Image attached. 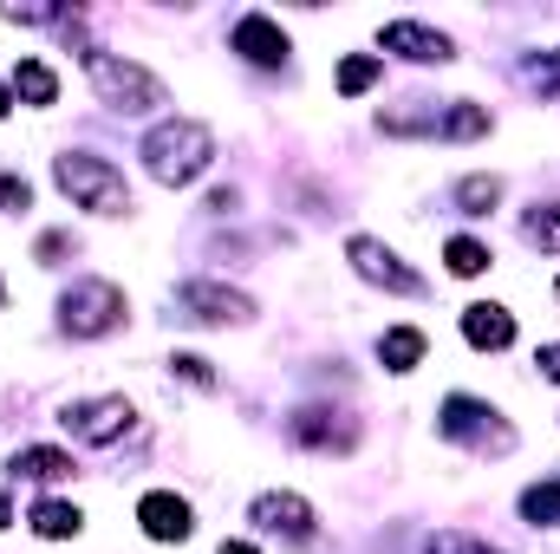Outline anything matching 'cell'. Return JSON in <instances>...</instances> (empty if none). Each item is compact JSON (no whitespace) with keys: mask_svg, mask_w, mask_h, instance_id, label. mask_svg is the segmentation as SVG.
<instances>
[{"mask_svg":"<svg viewBox=\"0 0 560 554\" xmlns=\"http://www.w3.org/2000/svg\"><path fill=\"white\" fill-rule=\"evenodd\" d=\"M7 476H20V483H72L79 476V463L66 457V450H52V443H26V450H13L7 457Z\"/></svg>","mask_w":560,"mask_h":554,"instance_id":"16","label":"cell"},{"mask_svg":"<svg viewBox=\"0 0 560 554\" xmlns=\"http://www.w3.org/2000/svg\"><path fill=\"white\" fill-rule=\"evenodd\" d=\"M535 366H541V379H548V385H560V339H548V346L535 353Z\"/></svg>","mask_w":560,"mask_h":554,"instance_id":"30","label":"cell"},{"mask_svg":"<svg viewBox=\"0 0 560 554\" xmlns=\"http://www.w3.org/2000/svg\"><path fill=\"white\" fill-rule=\"evenodd\" d=\"M489 262H495V255H489V242H476V235H450V242H443V268L456 280L489 275Z\"/></svg>","mask_w":560,"mask_h":554,"instance_id":"21","label":"cell"},{"mask_svg":"<svg viewBox=\"0 0 560 554\" xmlns=\"http://www.w3.org/2000/svg\"><path fill=\"white\" fill-rule=\"evenodd\" d=\"M242 209V189H209V216H235Z\"/></svg>","mask_w":560,"mask_h":554,"instance_id":"31","label":"cell"},{"mask_svg":"<svg viewBox=\"0 0 560 554\" xmlns=\"http://www.w3.org/2000/svg\"><path fill=\"white\" fill-rule=\"evenodd\" d=\"M528 79H535L541 92H555V99H560V46H555V53H535V59H528Z\"/></svg>","mask_w":560,"mask_h":554,"instance_id":"28","label":"cell"},{"mask_svg":"<svg viewBox=\"0 0 560 554\" xmlns=\"http://www.w3.org/2000/svg\"><path fill=\"white\" fill-rule=\"evenodd\" d=\"M423 554H502V549H489V542H476L463 529H443V535H423Z\"/></svg>","mask_w":560,"mask_h":554,"instance_id":"26","label":"cell"},{"mask_svg":"<svg viewBox=\"0 0 560 554\" xmlns=\"http://www.w3.org/2000/svg\"><path fill=\"white\" fill-rule=\"evenodd\" d=\"M59 424L79 437V443H92V450H112V443H125L131 430H138V412H131V399H118V392H105V399H72Z\"/></svg>","mask_w":560,"mask_h":554,"instance_id":"8","label":"cell"},{"mask_svg":"<svg viewBox=\"0 0 560 554\" xmlns=\"http://www.w3.org/2000/svg\"><path fill=\"white\" fill-rule=\"evenodd\" d=\"M138 529L150 542H189L196 516H189V503L176 489H150V496H138Z\"/></svg>","mask_w":560,"mask_h":554,"instance_id":"14","label":"cell"},{"mask_svg":"<svg viewBox=\"0 0 560 554\" xmlns=\"http://www.w3.org/2000/svg\"><path fill=\"white\" fill-rule=\"evenodd\" d=\"M52 183H59L79 209H92V216H131V183H125V170H118L112 157L59 150V157H52Z\"/></svg>","mask_w":560,"mask_h":554,"instance_id":"3","label":"cell"},{"mask_svg":"<svg viewBox=\"0 0 560 554\" xmlns=\"http://www.w3.org/2000/svg\"><path fill=\"white\" fill-rule=\"evenodd\" d=\"M522 522H535V529H560V476L522 489Z\"/></svg>","mask_w":560,"mask_h":554,"instance_id":"22","label":"cell"},{"mask_svg":"<svg viewBox=\"0 0 560 554\" xmlns=\"http://www.w3.org/2000/svg\"><path fill=\"white\" fill-rule=\"evenodd\" d=\"M463 339H469L476 353H509V346H515V313L495 307V300H469V307H463Z\"/></svg>","mask_w":560,"mask_h":554,"instance_id":"15","label":"cell"},{"mask_svg":"<svg viewBox=\"0 0 560 554\" xmlns=\"http://www.w3.org/2000/svg\"><path fill=\"white\" fill-rule=\"evenodd\" d=\"M489 105H469V99H450V105H430L418 99L411 112H385L378 118V131L385 138H443V143H476L489 138Z\"/></svg>","mask_w":560,"mask_h":554,"instance_id":"5","label":"cell"},{"mask_svg":"<svg viewBox=\"0 0 560 554\" xmlns=\"http://www.w3.org/2000/svg\"><path fill=\"white\" fill-rule=\"evenodd\" d=\"M346 262H352L359 280H372V287H385V293H398V300H418L423 293V275L392 249V242H378V235H346Z\"/></svg>","mask_w":560,"mask_h":554,"instance_id":"9","label":"cell"},{"mask_svg":"<svg viewBox=\"0 0 560 554\" xmlns=\"http://www.w3.org/2000/svg\"><path fill=\"white\" fill-rule=\"evenodd\" d=\"M7 112H13V85H0V118H7Z\"/></svg>","mask_w":560,"mask_h":554,"instance_id":"33","label":"cell"},{"mask_svg":"<svg viewBox=\"0 0 560 554\" xmlns=\"http://www.w3.org/2000/svg\"><path fill=\"white\" fill-rule=\"evenodd\" d=\"M176 320H189V326H248L255 320V300L242 293V287H229V280H183L176 287Z\"/></svg>","mask_w":560,"mask_h":554,"instance_id":"7","label":"cell"},{"mask_svg":"<svg viewBox=\"0 0 560 554\" xmlns=\"http://www.w3.org/2000/svg\"><path fill=\"white\" fill-rule=\"evenodd\" d=\"M79 66H85V79H92L98 105L118 112V118H150L156 105H170V85H163L150 66L125 59V53H105V46L79 39Z\"/></svg>","mask_w":560,"mask_h":554,"instance_id":"1","label":"cell"},{"mask_svg":"<svg viewBox=\"0 0 560 554\" xmlns=\"http://www.w3.org/2000/svg\"><path fill=\"white\" fill-rule=\"evenodd\" d=\"M125 320H131V300H125L118 280H105V275H79L59 293V333L66 339H105Z\"/></svg>","mask_w":560,"mask_h":554,"instance_id":"4","label":"cell"},{"mask_svg":"<svg viewBox=\"0 0 560 554\" xmlns=\"http://www.w3.org/2000/svg\"><path fill=\"white\" fill-rule=\"evenodd\" d=\"M423 346H430V339H423L418 326H392V333L378 339V359H385V372L405 379V372H418L423 366Z\"/></svg>","mask_w":560,"mask_h":554,"instance_id":"19","label":"cell"},{"mask_svg":"<svg viewBox=\"0 0 560 554\" xmlns=\"http://www.w3.org/2000/svg\"><path fill=\"white\" fill-rule=\"evenodd\" d=\"M522 235H528V249H541V255L560 262V203H535L522 216Z\"/></svg>","mask_w":560,"mask_h":554,"instance_id":"23","label":"cell"},{"mask_svg":"<svg viewBox=\"0 0 560 554\" xmlns=\"http://www.w3.org/2000/svg\"><path fill=\"white\" fill-rule=\"evenodd\" d=\"M138 157H143V170H150V183H163V189H189V183L215 163V131L196 125V118H163V125L143 131Z\"/></svg>","mask_w":560,"mask_h":554,"instance_id":"2","label":"cell"},{"mask_svg":"<svg viewBox=\"0 0 560 554\" xmlns=\"http://www.w3.org/2000/svg\"><path fill=\"white\" fill-rule=\"evenodd\" d=\"M248 522H255L261 535H280L287 549H313V542H319V516H313V503L293 496V489H261V496L248 503Z\"/></svg>","mask_w":560,"mask_h":554,"instance_id":"10","label":"cell"},{"mask_svg":"<svg viewBox=\"0 0 560 554\" xmlns=\"http://www.w3.org/2000/svg\"><path fill=\"white\" fill-rule=\"evenodd\" d=\"M378 79H385V59H378V53H352V59L339 66V99H365Z\"/></svg>","mask_w":560,"mask_h":554,"instance_id":"24","label":"cell"},{"mask_svg":"<svg viewBox=\"0 0 560 554\" xmlns=\"http://www.w3.org/2000/svg\"><path fill=\"white\" fill-rule=\"evenodd\" d=\"M26 529H33L39 542H72V535L85 529V516H79V503H66V496H39L33 516H26Z\"/></svg>","mask_w":560,"mask_h":554,"instance_id":"17","label":"cell"},{"mask_svg":"<svg viewBox=\"0 0 560 554\" xmlns=\"http://www.w3.org/2000/svg\"><path fill=\"white\" fill-rule=\"evenodd\" d=\"M385 53H398V59H411V66H450V59H456V39L436 33V26H423V20H385V26H378V59H385Z\"/></svg>","mask_w":560,"mask_h":554,"instance_id":"12","label":"cell"},{"mask_svg":"<svg viewBox=\"0 0 560 554\" xmlns=\"http://www.w3.org/2000/svg\"><path fill=\"white\" fill-rule=\"evenodd\" d=\"M215 554H261V549H255V542H222Z\"/></svg>","mask_w":560,"mask_h":554,"instance_id":"32","label":"cell"},{"mask_svg":"<svg viewBox=\"0 0 560 554\" xmlns=\"http://www.w3.org/2000/svg\"><path fill=\"white\" fill-rule=\"evenodd\" d=\"M0 293H7V287H0Z\"/></svg>","mask_w":560,"mask_h":554,"instance_id":"36","label":"cell"},{"mask_svg":"<svg viewBox=\"0 0 560 554\" xmlns=\"http://www.w3.org/2000/svg\"><path fill=\"white\" fill-rule=\"evenodd\" d=\"M287 437L300 450H319V457H352L359 450V424L346 412H332V405H300L287 417Z\"/></svg>","mask_w":560,"mask_h":554,"instance_id":"11","label":"cell"},{"mask_svg":"<svg viewBox=\"0 0 560 554\" xmlns=\"http://www.w3.org/2000/svg\"><path fill=\"white\" fill-rule=\"evenodd\" d=\"M7 85H13V99H26V105H39V112L59 105V72H52L46 59H13V79H7Z\"/></svg>","mask_w":560,"mask_h":554,"instance_id":"18","label":"cell"},{"mask_svg":"<svg viewBox=\"0 0 560 554\" xmlns=\"http://www.w3.org/2000/svg\"><path fill=\"white\" fill-rule=\"evenodd\" d=\"M436 437L456 443V450H476V457H509L515 450V424L495 412V405L469 399V392H450L436 405Z\"/></svg>","mask_w":560,"mask_h":554,"instance_id":"6","label":"cell"},{"mask_svg":"<svg viewBox=\"0 0 560 554\" xmlns=\"http://www.w3.org/2000/svg\"><path fill=\"white\" fill-rule=\"evenodd\" d=\"M502 189H509V183H502L495 170H476V176H463V183H456V209H463V216H495Z\"/></svg>","mask_w":560,"mask_h":554,"instance_id":"20","label":"cell"},{"mask_svg":"<svg viewBox=\"0 0 560 554\" xmlns=\"http://www.w3.org/2000/svg\"><path fill=\"white\" fill-rule=\"evenodd\" d=\"M170 372H176L183 385H196V392H215V385H222V379H215V366H209L202 353H176V359H170Z\"/></svg>","mask_w":560,"mask_h":554,"instance_id":"25","label":"cell"},{"mask_svg":"<svg viewBox=\"0 0 560 554\" xmlns=\"http://www.w3.org/2000/svg\"><path fill=\"white\" fill-rule=\"evenodd\" d=\"M33 255H39V262H46V268H52V262H59V255H72V235H66V229H46V235H39V242H33Z\"/></svg>","mask_w":560,"mask_h":554,"instance_id":"29","label":"cell"},{"mask_svg":"<svg viewBox=\"0 0 560 554\" xmlns=\"http://www.w3.org/2000/svg\"><path fill=\"white\" fill-rule=\"evenodd\" d=\"M229 46H235L248 66H261V72H280L287 53H293V39H287V26H280L275 13H242L235 33H229Z\"/></svg>","mask_w":560,"mask_h":554,"instance_id":"13","label":"cell"},{"mask_svg":"<svg viewBox=\"0 0 560 554\" xmlns=\"http://www.w3.org/2000/svg\"><path fill=\"white\" fill-rule=\"evenodd\" d=\"M26 203H33V183H26V176H13V170H0V209H7V216H20Z\"/></svg>","mask_w":560,"mask_h":554,"instance_id":"27","label":"cell"},{"mask_svg":"<svg viewBox=\"0 0 560 554\" xmlns=\"http://www.w3.org/2000/svg\"><path fill=\"white\" fill-rule=\"evenodd\" d=\"M7 522H13V503H7V489H0V529H7Z\"/></svg>","mask_w":560,"mask_h":554,"instance_id":"34","label":"cell"},{"mask_svg":"<svg viewBox=\"0 0 560 554\" xmlns=\"http://www.w3.org/2000/svg\"><path fill=\"white\" fill-rule=\"evenodd\" d=\"M555 293H560V280H555Z\"/></svg>","mask_w":560,"mask_h":554,"instance_id":"35","label":"cell"}]
</instances>
